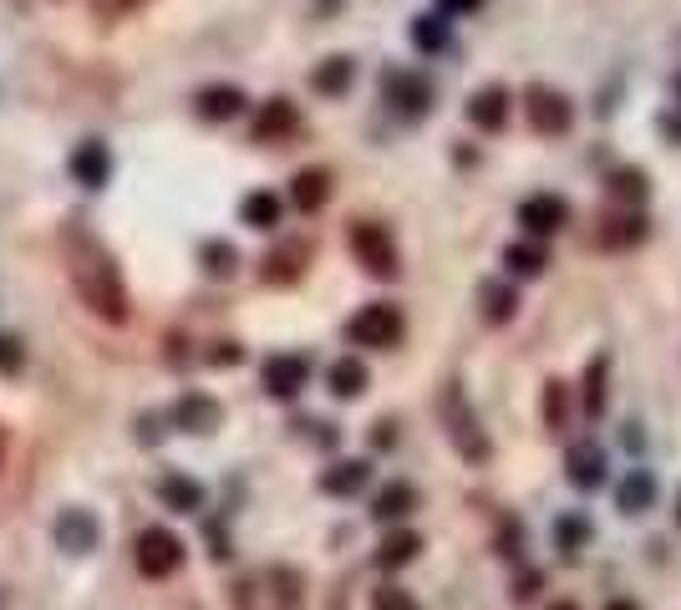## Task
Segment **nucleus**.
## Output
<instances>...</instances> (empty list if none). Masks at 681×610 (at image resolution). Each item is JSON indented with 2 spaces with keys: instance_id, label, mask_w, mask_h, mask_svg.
Returning <instances> with one entry per match:
<instances>
[{
  "instance_id": "1",
  "label": "nucleus",
  "mask_w": 681,
  "mask_h": 610,
  "mask_svg": "<svg viewBox=\"0 0 681 610\" xmlns=\"http://www.w3.org/2000/svg\"><path fill=\"white\" fill-rule=\"evenodd\" d=\"M67 275H72V290L82 296V306H87L92 315H103L112 326L128 321V285H122V270L87 229H67Z\"/></svg>"
},
{
  "instance_id": "2",
  "label": "nucleus",
  "mask_w": 681,
  "mask_h": 610,
  "mask_svg": "<svg viewBox=\"0 0 681 610\" xmlns=\"http://www.w3.org/2000/svg\"><path fill=\"white\" fill-rule=\"evenodd\" d=\"M438 412H443L447 438H453V447L463 453V463H478V468H483V463L493 458V443H489V432L478 428V417H474V407H468V397H463L458 382H447L443 387Z\"/></svg>"
},
{
  "instance_id": "3",
  "label": "nucleus",
  "mask_w": 681,
  "mask_h": 610,
  "mask_svg": "<svg viewBox=\"0 0 681 610\" xmlns=\"http://www.w3.org/2000/svg\"><path fill=\"white\" fill-rule=\"evenodd\" d=\"M402 336H407V321H402V311L386 306V300H371V306H361V311L346 321V342L371 346V351H392V346H402Z\"/></svg>"
},
{
  "instance_id": "4",
  "label": "nucleus",
  "mask_w": 681,
  "mask_h": 610,
  "mask_svg": "<svg viewBox=\"0 0 681 610\" xmlns=\"http://www.w3.org/2000/svg\"><path fill=\"white\" fill-rule=\"evenodd\" d=\"M351 254H356V265L367 270V275H377V280H397V270H402L397 239L386 235L382 224H371V219L351 224Z\"/></svg>"
},
{
  "instance_id": "5",
  "label": "nucleus",
  "mask_w": 681,
  "mask_h": 610,
  "mask_svg": "<svg viewBox=\"0 0 681 610\" xmlns=\"http://www.w3.org/2000/svg\"><path fill=\"white\" fill-rule=\"evenodd\" d=\"M133 560H138V575H148V581H168L178 565H183V539L164 524H148L133 545Z\"/></svg>"
},
{
  "instance_id": "6",
  "label": "nucleus",
  "mask_w": 681,
  "mask_h": 610,
  "mask_svg": "<svg viewBox=\"0 0 681 610\" xmlns=\"http://www.w3.org/2000/svg\"><path fill=\"white\" fill-rule=\"evenodd\" d=\"M524 112H529V128L539 137H564V133H570V122H575L570 97L554 92V87H529V92H524Z\"/></svg>"
},
{
  "instance_id": "7",
  "label": "nucleus",
  "mask_w": 681,
  "mask_h": 610,
  "mask_svg": "<svg viewBox=\"0 0 681 610\" xmlns=\"http://www.w3.org/2000/svg\"><path fill=\"white\" fill-rule=\"evenodd\" d=\"M260 382H265V392L275 403H290V397H300L306 382H311V357H300V351H275V357H265V367H260Z\"/></svg>"
},
{
  "instance_id": "8",
  "label": "nucleus",
  "mask_w": 681,
  "mask_h": 610,
  "mask_svg": "<svg viewBox=\"0 0 681 610\" xmlns=\"http://www.w3.org/2000/svg\"><path fill=\"white\" fill-rule=\"evenodd\" d=\"M51 539H57V550H67V554H92L103 545V524H97V514H87V509H61L57 519H51Z\"/></svg>"
},
{
  "instance_id": "9",
  "label": "nucleus",
  "mask_w": 681,
  "mask_h": 610,
  "mask_svg": "<svg viewBox=\"0 0 681 610\" xmlns=\"http://www.w3.org/2000/svg\"><path fill=\"white\" fill-rule=\"evenodd\" d=\"M168 422H174L178 432L208 438V432H219V428H224V407L214 403V397H204V392H183V397L168 407Z\"/></svg>"
},
{
  "instance_id": "10",
  "label": "nucleus",
  "mask_w": 681,
  "mask_h": 610,
  "mask_svg": "<svg viewBox=\"0 0 681 610\" xmlns=\"http://www.w3.org/2000/svg\"><path fill=\"white\" fill-rule=\"evenodd\" d=\"M306 265H311V244H306V239H285V244H275V250L265 254L260 280L265 285H296L300 275H306Z\"/></svg>"
},
{
  "instance_id": "11",
  "label": "nucleus",
  "mask_w": 681,
  "mask_h": 610,
  "mask_svg": "<svg viewBox=\"0 0 681 610\" xmlns=\"http://www.w3.org/2000/svg\"><path fill=\"white\" fill-rule=\"evenodd\" d=\"M564 219H570V204H564L560 194H529L524 204H518V224H524L534 239L560 235Z\"/></svg>"
},
{
  "instance_id": "12",
  "label": "nucleus",
  "mask_w": 681,
  "mask_h": 610,
  "mask_svg": "<svg viewBox=\"0 0 681 610\" xmlns=\"http://www.w3.org/2000/svg\"><path fill=\"white\" fill-rule=\"evenodd\" d=\"M300 133V112L296 103H285V97H270L260 107V118H254V143H290Z\"/></svg>"
},
{
  "instance_id": "13",
  "label": "nucleus",
  "mask_w": 681,
  "mask_h": 610,
  "mask_svg": "<svg viewBox=\"0 0 681 610\" xmlns=\"http://www.w3.org/2000/svg\"><path fill=\"white\" fill-rule=\"evenodd\" d=\"M382 87H386V103L397 107V112H407V118H422L432 107V87L413 72H386Z\"/></svg>"
},
{
  "instance_id": "14",
  "label": "nucleus",
  "mask_w": 681,
  "mask_h": 610,
  "mask_svg": "<svg viewBox=\"0 0 681 610\" xmlns=\"http://www.w3.org/2000/svg\"><path fill=\"white\" fill-rule=\"evenodd\" d=\"M72 179L82 183V189H103L107 179H112V153H107V143H97V137H87V143H76L72 153Z\"/></svg>"
},
{
  "instance_id": "15",
  "label": "nucleus",
  "mask_w": 681,
  "mask_h": 610,
  "mask_svg": "<svg viewBox=\"0 0 681 610\" xmlns=\"http://www.w3.org/2000/svg\"><path fill=\"white\" fill-rule=\"evenodd\" d=\"M564 478H570L575 489H585V493L600 489V483H606V453H600L595 443H575L570 453H564Z\"/></svg>"
},
{
  "instance_id": "16",
  "label": "nucleus",
  "mask_w": 681,
  "mask_h": 610,
  "mask_svg": "<svg viewBox=\"0 0 681 610\" xmlns=\"http://www.w3.org/2000/svg\"><path fill=\"white\" fill-rule=\"evenodd\" d=\"M509 87H478L474 97H468V122H474L478 133H499L509 122Z\"/></svg>"
},
{
  "instance_id": "17",
  "label": "nucleus",
  "mask_w": 681,
  "mask_h": 610,
  "mask_svg": "<svg viewBox=\"0 0 681 610\" xmlns=\"http://www.w3.org/2000/svg\"><path fill=\"white\" fill-rule=\"evenodd\" d=\"M367 478H371L367 458H340V463H331L326 474H321V493H331V499H351V493L367 489Z\"/></svg>"
},
{
  "instance_id": "18",
  "label": "nucleus",
  "mask_w": 681,
  "mask_h": 610,
  "mask_svg": "<svg viewBox=\"0 0 681 610\" xmlns=\"http://www.w3.org/2000/svg\"><path fill=\"white\" fill-rule=\"evenodd\" d=\"M413 509H417V489L407 483V478H392V483H382V493L371 499V519L397 524V519H407Z\"/></svg>"
},
{
  "instance_id": "19",
  "label": "nucleus",
  "mask_w": 681,
  "mask_h": 610,
  "mask_svg": "<svg viewBox=\"0 0 681 610\" xmlns=\"http://www.w3.org/2000/svg\"><path fill=\"white\" fill-rule=\"evenodd\" d=\"M158 504L178 509V514H199L204 509V483L189 474H164L158 478Z\"/></svg>"
},
{
  "instance_id": "20",
  "label": "nucleus",
  "mask_w": 681,
  "mask_h": 610,
  "mask_svg": "<svg viewBox=\"0 0 681 610\" xmlns=\"http://www.w3.org/2000/svg\"><path fill=\"white\" fill-rule=\"evenodd\" d=\"M646 235H652V224H646V214H641V208L600 219V244H606V250H631V244H641Z\"/></svg>"
},
{
  "instance_id": "21",
  "label": "nucleus",
  "mask_w": 681,
  "mask_h": 610,
  "mask_svg": "<svg viewBox=\"0 0 681 610\" xmlns=\"http://www.w3.org/2000/svg\"><path fill=\"white\" fill-rule=\"evenodd\" d=\"M331 199V174L326 168H300L296 179H290V204L300 214H315V208H326Z\"/></svg>"
},
{
  "instance_id": "22",
  "label": "nucleus",
  "mask_w": 681,
  "mask_h": 610,
  "mask_svg": "<svg viewBox=\"0 0 681 610\" xmlns=\"http://www.w3.org/2000/svg\"><path fill=\"white\" fill-rule=\"evenodd\" d=\"M326 382H331V392H336L340 403H356V397L371 387V372H367V361L361 357H340V361H331Z\"/></svg>"
},
{
  "instance_id": "23",
  "label": "nucleus",
  "mask_w": 681,
  "mask_h": 610,
  "mask_svg": "<svg viewBox=\"0 0 681 610\" xmlns=\"http://www.w3.org/2000/svg\"><path fill=\"white\" fill-rule=\"evenodd\" d=\"M193 107H199V118L204 122H229V118L244 112V92L239 87H204L193 97Z\"/></svg>"
},
{
  "instance_id": "24",
  "label": "nucleus",
  "mask_w": 681,
  "mask_h": 610,
  "mask_svg": "<svg viewBox=\"0 0 681 610\" xmlns=\"http://www.w3.org/2000/svg\"><path fill=\"white\" fill-rule=\"evenodd\" d=\"M422 554V535L417 529H392L382 539V550H377V570H407Z\"/></svg>"
},
{
  "instance_id": "25",
  "label": "nucleus",
  "mask_w": 681,
  "mask_h": 610,
  "mask_svg": "<svg viewBox=\"0 0 681 610\" xmlns=\"http://www.w3.org/2000/svg\"><path fill=\"white\" fill-rule=\"evenodd\" d=\"M478 300H483V321H489V326H509L518 315L514 285H504V280H483L478 285Z\"/></svg>"
},
{
  "instance_id": "26",
  "label": "nucleus",
  "mask_w": 681,
  "mask_h": 610,
  "mask_svg": "<svg viewBox=\"0 0 681 610\" xmlns=\"http://www.w3.org/2000/svg\"><path fill=\"white\" fill-rule=\"evenodd\" d=\"M652 504H656V478L646 474V468L625 474L621 489H616V509H621V514H646Z\"/></svg>"
},
{
  "instance_id": "27",
  "label": "nucleus",
  "mask_w": 681,
  "mask_h": 610,
  "mask_svg": "<svg viewBox=\"0 0 681 610\" xmlns=\"http://www.w3.org/2000/svg\"><path fill=\"white\" fill-rule=\"evenodd\" d=\"M351 82H356V61L351 57H326L311 72V87L321 92V97H340V92H351Z\"/></svg>"
},
{
  "instance_id": "28",
  "label": "nucleus",
  "mask_w": 681,
  "mask_h": 610,
  "mask_svg": "<svg viewBox=\"0 0 681 610\" xmlns=\"http://www.w3.org/2000/svg\"><path fill=\"white\" fill-rule=\"evenodd\" d=\"M504 265H509V275H518V280H534V275H545L549 254H545L539 239H518V244L504 250Z\"/></svg>"
},
{
  "instance_id": "29",
  "label": "nucleus",
  "mask_w": 681,
  "mask_h": 610,
  "mask_svg": "<svg viewBox=\"0 0 681 610\" xmlns=\"http://www.w3.org/2000/svg\"><path fill=\"white\" fill-rule=\"evenodd\" d=\"M239 219L250 224V229H275V224H280V194H270V189L244 194L239 199Z\"/></svg>"
},
{
  "instance_id": "30",
  "label": "nucleus",
  "mask_w": 681,
  "mask_h": 610,
  "mask_svg": "<svg viewBox=\"0 0 681 610\" xmlns=\"http://www.w3.org/2000/svg\"><path fill=\"white\" fill-rule=\"evenodd\" d=\"M199 265H204L208 275L229 280V275L239 270V254H235V244H229V239H204V244H199Z\"/></svg>"
},
{
  "instance_id": "31",
  "label": "nucleus",
  "mask_w": 681,
  "mask_h": 610,
  "mask_svg": "<svg viewBox=\"0 0 681 610\" xmlns=\"http://www.w3.org/2000/svg\"><path fill=\"white\" fill-rule=\"evenodd\" d=\"M539 412H545L549 432H560L564 422H570V387H564L560 376H549V382H545V403H539Z\"/></svg>"
},
{
  "instance_id": "32",
  "label": "nucleus",
  "mask_w": 681,
  "mask_h": 610,
  "mask_svg": "<svg viewBox=\"0 0 681 610\" xmlns=\"http://www.w3.org/2000/svg\"><path fill=\"white\" fill-rule=\"evenodd\" d=\"M606 376H610V357H595L585 367V412L590 417L606 412Z\"/></svg>"
},
{
  "instance_id": "33",
  "label": "nucleus",
  "mask_w": 681,
  "mask_h": 610,
  "mask_svg": "<svg viewBox=\"0 0 681 610\" xmlns=\"http://www.w3.org/2000/svg\"><path fill=\"white\" fill-rule=\"evenodd\" d=\"M646 189H652V183H646V174H641V168H616V174H610V194L625 199V204H641V199H646Z\"/></svg>"
},
{
  "instance_id": "34",
  "label": "nucleus",
  "mask_w": 681,
  "mask_h": 610,
  "mask_svg": "<svg viewBox=\"0 0 681 610\" xmlns=\"http://www.w3.org/2000/svg\"><path fill=\"white\" fill-rule=\"evenodd\" d=\"M413 41L422 46V51H443V46H447V21H443V15H417V21H413Z\"/></svg>"
},
{
  "instance_id": "35",
  "label": "nucleus",
  "mask_w": 681,
  "mask_h": 610,
  "mask_svg": "<svg viewBox=\"0 0 681 610\" xmlns=\"http://www.w3.org/2000/svg\"><path fill=\"white\" fill-rule=\"evenodd\" d=\"M585 535H590V524L580 519V514H564V519L554 524V539H560V550H564V554H575L580 545H585Z\"/></svg>"
},
{
  "instance_id": "36",
  "label": "nucleus",
  "mask_w": 681,
  "mask_h": 610,
  "mask_svg": "<svg viewBox=\"0 0 681 610\" xmlns=\"http://www.w3.org/2000/svg\"><path fill=\"white\" fill-rule=\"evenodd\" d=\"M21 367H26V346L15 336H0V376H21Z\"/></svg>"
},
{
  "instance_id": "37",
  "label": "nucleus",
  "mask_w": 681,
  "mask_h": 610,
  "mask_svg": "<svg viewBox=\"0 0 681 610\" xmlns=\"http://www.w3.org/2000/svg\"><path fill=\"white\" fill-rule=\"evenodd\" d=\"M371 610H417V600L407 596V590H397V585H386V590H377Z\"/></svg>"
},
{
  "instance_id": "38",
  "label": "nucleus",
  "mask_w": 681,
  "mask_h": 610,
  "mask_svg": "<svg viewBox=\"0 0 681 610\" xmlns=\"http://www.w3.org/2000/svg\"><path fill=\"white\" fill-rule=\"evenodd\" d=\"M539 585H545V575H539V570H524V575L514 581V590H509V596H514V606H529V600L539 596Z\"/></svg>"
},
{
  "instance_id": "39",
  "label": "nucleus",
  "mask_w": 681,
  "mask_h": 610,
  "mask_svg": "<svg viewBox=\"0 0 681 610\" xmlns=\"http://www.w3.org/2000/svg\"><path fill=\"white\" fill-rule=\"evenodd\" d=\"M204 361H208V367H239V361H244V351H239V342H214Z\"/></svg>"
},
{
  "instance_id": "40",
  "label": "nucleus",
  "mask_w": 681,
  "mask_h": 610,
  "mask_svg": "<svg viewBox=\"0 0 681 610\" xmlns=\"http://www.w3.org/2000/svg\"><path fill=\"white\" fill-rule=\"evenodd\" d=\"M138 5H148V0H92V11L107 15V21H118V15L138 11Z\"/></svg>"
},
{
  "instance_id": "41",
  "label": "nucleus",
  "mask_w": 681,
  "mask_h": 610,
  "mask_svg": "<svg viewBox=\"0 0 681 610\" xmlns=\"http://www.w3.org/2000/svg\"><path fill=\"white\" fill-rule=\"evenodd\" d=\"M392 443H397V422H392V417L371 422V447H392Z\"/></svg>"
},
{
  "instance_id": "42",
  "label": "nucleus",
  "mask_w": 681,
  "mask_h": 610,
  "mask_svg": "<svg viewBox=\"0 0 681 610\" xmlns=\"http://www.w3.org/2000/svg\"><path fill=\"white\" fill-rule=\"evenodd\" d=\"M208 545H214V550H208L214 560H229V554H235V550H229V535H224L219 524H208Z\"/></svg>"
},
{
  "instance_id": "43",
  "label": "nucleus",
  "mask_w": 681,
  "mask_h": 610,
  "mask_svg": "<svg viewBox=\"0 0 681 610\" xmlns=\"http://www.w3.org/2000/svg\"><path fill=\"white\" fill-rule=\"evenodd\" d=\"M621 438H625V447H641V443H646V432H641V422H625V432H621Z\"/></svg>"
},
{
  "instance_id": "44",
  "label": "nucleus",
  "mask_w": 681,
  "mask_h": 610,
  "mask_svg": "<svg viewBox=\"0 0 681 610\" xmlns=\"http://www.w3.org/2000/svg\"><path fill=\"white\" fill-rule=\"evenodd\" d=\"M499 545H504V554H518V524H509L504 535H499Z\"/></svg>"
},
{
  "instance_id": "45",
  "label": "nucleus",
  "mask_w": 681,
  "mask_h": 610,
  "mask_svg": "<svg viewBox=\"0 0 681 610\" xmlns=\"http://www.w3.org/2000/svg\"><path fill=\"white\" fill-rule=\"evenodd\" d=\"M478 5H483V0H443V11H447V15H458V11H478Z\"/></svg>"
},
{
  "instance_id": "46",
  "label": "nucleus",
  "mask_w": 681,
  "mask_h": 610,
  "mask_svg": "<svg viewBox=\"0 0 681 610\" xmlns=\"http://www.w3.org/2000/svg\"><path fill=\"white\" fill-rule=\"evenodd\" d=\"M606 610H641V606H636V600H610Z\"/></svg>"
},
{
  "instance_id": "47",
  "label": "nucleus",
  "mask_w": 681,
  "mask_h": 610,
  "mask_svg": "<svg viewBox=\"0 0 681 610\" xmlns=\"http://www.w3.org/2000/svg\"><path fill=\"white\" fill-rule=\"evenodd\" d=\"M549 610H580V606H575V600H554V606H549Z\"/></svg>"
},
{
  "instance_id": "48",
  "label": "nucleus",
  "mask_w": 681,
  "mask_h": 610,
  "mask_svg": "<svg viewBox=\"0 0 681 610\" xmlns=\"http://www.w3.org/2000/svg\"><path fill=\"white\" fill-rule=\"evenodd\" d=\"M0 463H5V432H0Z\"/></svg>"
},
{
  "instance_id": "49",
  "label": "nucleus",
  "mask_w": 681,
  "mask_h": 610,
  "mask_svg": "<svg viewBox=\"0 0 681 610\" xmlns=\"http://www.w3.org/2000/svg\"><path fill=\"white\" fill-rule=\"evenodd\" d=\"M677 524H681V489H677Z\"/></svg>"
}]
</instances>
